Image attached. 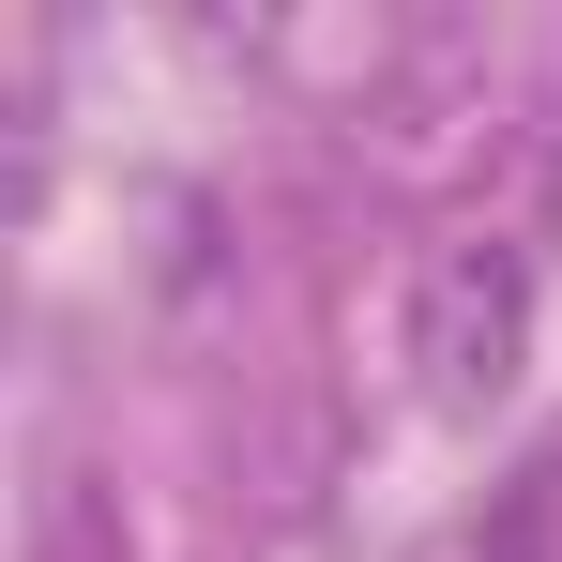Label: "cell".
Masks as SVG:
<instances>
[{"label":"cell","instance_id":"obj_1","mask_svg":"<svg viewBox=\"0 0 562 562\" xmlns=\"http://www.w3.org/2000/svg\"><path fill=\"white\" fill-rule=\"evenodd\" d=\"M411 366H426V395H441L457 426L517 395V366H532V244H517V228H457V244L426 259V289H411Z\"/></svg>","mask_w":562,"mask_h":562},{"label":"cell","instance_id":"obj_2","mask_svg":"<svg viewBox=\"0 0 562 562\" xmlns=\"http://www.w3.org/2000/svg\"><path fill=\"white\" fill-rule=\"evenodd\" d=\"M471 562H562V457H532L517 486H502V502H486Z\"/></svg>","mask_w":562,"mask_h":562}]
</instances>
